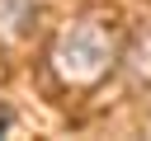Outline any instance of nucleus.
Masks as SVG:
<instances>
[{
    "mask_svg": "<svg viewBox=\"0 0 151 141\" xmlns=\"http://www.w3.org/2000/svg\"><path fill=\"white\" fill-rule=\"evenodd\" d=\"M113 61H118L113 38H109V28L94 24V19H76V24H66V28L57 33V42H52V70H57V80L71 85V89H90V85H99V80L109 75Z\"/></svg>",
    "mask_w": 151,
    "mask_h": 141,
    "instance_id": "f257e3e1",
    "label": "nucleus"
},
{
    "mask_svg": "<svg viewBox=\"0 0 151 141\" xmlns=\"http://www.w3.org/2000/svg\"><path fill=\"white\" fill-rule=\"evenodd\" d=\"M33 28V0H0V42H19Z\"/></svg>",
    "mask_w": 151,
    "mask_h": 141,
    "instance_id": "f03ea898",
    "label": "nucleus"
},
{
    "mask_svg": "<svg viewBox=\"0 0 151 141\" xmlns=\"http://www.w3.org/2000/svg\"><path fill=\"white\" fill-rule=\"evenodd\" d=\"M123 70H127L132 85H146V89H151V28L137 33V38L127 42V52H123Z\"/></svg>",
    "mask_w": 151,
    "mask_h": 141,
    "instance_id": "7ed1b4c3",
    "label": "nucleus"
},
{
    "mask_svg": "<svg viewBox=\"0 0 151 141\" xmlns=\"http://www.w3.org/2000/svg\"><path fill=\"white\" fill-rule=\"evenodd\" d=\"M5 127H9V113H0V132H5Z\"/></svg>",
    "mask_w": 151,
    "mask_h": 141,
    "instance_id": "20e7f679",
    "label": "nucleus"
}]
</instances>
